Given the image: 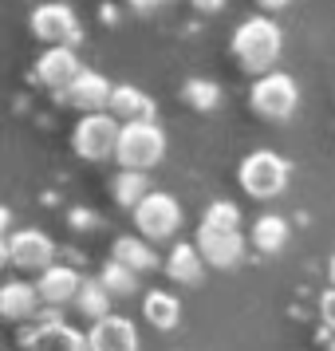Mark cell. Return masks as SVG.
<instances>
[{
  "label": "cell",
  "instance_id": "cell-1",
  "mask_svg": "<svg viewBox=\"0 0 335 351\" xmlns=\"http://www.w3.org/2000/svg\"><path fill=\"white\" fill-rule=\"evenodd\" d=\"M280 51H284V32H280V24L272 16H249L237 24V32H233V56H237V64L245 71H253V75H269L276 60H280Z\"/></svg>",
  "mask_w": 335,
  "mask_h": 351
},
{
  "label": "cell",
  "instance_id": "cell-2",
  "mask_svg": "<svg viewBox=\"0 0 335 351\" xmlns=\"http://www.w3.org/2000/svg\"><path fill=\"white\" fill-rule=\"evenodd\" d=\"M288 174H292V166H288L280 154H272V150H253V154H245L240 158V190L256 197V202H272V197H280L288 190Z\"/></svg>",
  "mask_w": 335,
  "mask_h": 351
},
{
  "label": "cell",
  "instance_id": "cell-3",
  "mask_svg": "<svg viewBox=\"0 0 335 351\" xmlns=\"http://www.w3.org/2000/svg\"><path fill=\"white\" fill-rule=\"evenodd\" d=\"M162 158H166V130L158 123H123L114 154L123 170H154Z\"/></svg>",
  "mask_w": 335,
  "mask_h": 351
},
{
  "label": "cell",
  "instance_id": "cell-4",
  "mask_svg": "<svg viewBox=\"0 0 335 351\" xmlns=\"http://www.w3.org/2000/svg\"><path fill=\"white\" fill-rule=\"evenodd\" d=\"M119 134H123V123L111 111H91L75 123L71 146L83 162H107L119 154Z\"/></svg>",
  "mask_w": 335,
  "mask_h": 351
},
{
  "label": "cell",
  "instance_id": "cell-5",
  "mask_svg": "<svg viewBox=\"0 0 335 351\" xmlns=\"http://www.w3.org/2000/svg\"><path fill=\"white\" fill-rule=\"evenodd\" d=\"M249 107L269 123H284L296 114L300 107V87L288 71H269V75H256L253 91H249Z\"/></svg>",
  "mask_w": 335,
  "mask_h": 351
},
{
  "label": "cell",
  "instance_id": "cell-6",
  "mask_svg": "<svg viewBox=\"0 0 335 351\" xmlns=\"http://www.w3.org/2000/svg\"><path fill=\"white\" fill-rule=\"evenodd\" d=\"M0 253L20 272H44L55 265V241L44 229H8Z\"/></svg>",
  "mask_w": 335,
  "mask_h": 351
},
{
  "label": "cell",
  "instance_id": "cell-7",
  "mask_svg": "<svg viewBox=\"0 0 335 351\" xmlns=\"http://www.w3.org/2000/svg\"><path fill=\"white\" fill-rule=\"evenodd\" d=\"M134 229L146 241H170L182 229V206H177V197L174 193H162V190H150L134 206Z\"/></svg>",
  "mask_w": 335,
  "mask_h": 351
},
{
  "label": "cell",
  "instance_id": "cell-8",
  "mask_svg": "<svg viewBox=\"0 0 335 351\" xmlns=\"http://www.w3.org/2000/svg\"><path fill=\"white\" fill-rule=\"evenodd\" d=\"M32 36L36 40H44L48 48H75L79 44V20H75V8L71 4H60V0H51V4H40L32 8Z\"/></svg>",
  "mask_w": 335,
  "mask_h": 351
},
{
  "label": "cell",
  "instance_id": "cell-9",
  "mask_svg": "<svg viewBox=\"0 0 335 351\" xmlns=\"http://www.w3.org/2000/svg\"><path fill=\"white\" fill-rule=\"evenodd\" d=\"M20 351H91V343H87V332L64 319H44L20 332Z\"/></svg>",
  "mask_w": 335,
  "mask_h": 351
},
{
  "label": "cell",
  "instance_id": "cell-10",
  "mask_svg": "<svg viewBox=\"0 0 335 351\" xmlns=\"http://www.w3.org/2000/svg\"><path fill=\"white\" fill-rule=\"evenodd\" d=\"M111 95H114V87L107 75H99V71H91V67H83L79 75L71 80V87L67 91H60V99H67L75 111L83 114H91V111H107L111 107Z\"/></svg>",
  "mask_w": 335,
  "mask_h": 351
},
{
  "label": "cell",
  "instance_id": "cell-11",
  "mask_svg": "<svg viewBox=\"0 0 335 351\" xmlns=\"http://www.w3.org/2000/svg\"><path fill=\"white\" fill-rule=\"evenodd\" d=\"M87 343H91V351H138V328L127 316H114L111 312V316L91 324Z\"/></svg>",
  "mask_w": 335,
  "mask_h": 351
},
{
  "label": "cell",
  "instance_id": "cell-12",
  "mask_svg": "<svg viewBox=\"0 0 335 351\" xmlns=\"http://www.w3.org/2000/svg\"><path fill=\"white\" fill-rule=\"evenodd\" d=\"M79 71H83V64L75 56V48H48L36 60V80L44 87H51V91H67Z\"/></svg>",
  "mask_w": 335,
  "mask_h": 351
},
{
  "label": "cell",
  "instance_id": "cell-13",
  "mask_svg": "<svg viewBox=\"0 0 335 351\" xmlns=\"http://www.w3.org/2000/svg\"><path fill=\"white\" fill-rule=\"evenodd\" d=\"M197 249L213 269H237L245 261V237L240 233H213V229H197Z\"/></svg>",
  "mask_w": 335,
  "mask_h": 351
},
{
  "label": "cell",
  "instance_id": "cell-14",
  "mask_svg": "<svg viewBox=\"0 0 335 351\" xmlns=\"http://www.w3.org/2000/svg\"><path fill=\"white\" fill-rule=\"evenodd\" d=\"M36 288H40V296H44L48 308H64V304H75V296L83 288V276L71 265H51V269L40 272Z\"/></svg>",
  "mask_w": 335,
  "mask_h": 351
},
{
  "label": "cell",
  "instance_id": "cell-15",
  "mask_svg": "<svg viewBox=\"0 0 335 351\" xmlns=\"http://www.w3.org/2000/svg\"><path fill=\"white\" fill-rule=\"evenodd\" d=\"M162 269H166V276L174 280V285H201V276H206V256H201V249H197V241H177L174 249L166 253V261H162Z\"/></svg>",
  "mask_w": 335,
  "mask_h": 351
},
{
  "label": "cell",
  "instance_id": "cell-16",
  "mask_svg": "<svg viewBox=\"0 0 335 351\" xmlns=\"http://www.w3.org/2000/svg\"><path fill=\"white\" fill-rule=\"evenodd\" d=\"M40 308H44V296H40V288L28 285V280H8V285L0 288V316L4 319L24 324V319H32Z\"/></svg>",
  "mask_w": 335,
  "mask_h": 351
},
{
  "label": "cell",
  "instance_id": "cell-17",
  "mask_svg": "<svg viewBox=\"0 0 335 351\" xmlns=\"http://www.w3.org/2000/svg\"><path fill=\"white\" fill-rule=\"evenodd\" d=\"M107 111L119 123H154V99L146 95L142 87H134V83H119Z\"/></svg>",
  "mask_w": 335,
  "mask_h": 351
},
{
  "label": "cell",
  "instance_id": "cell-18",
  "mask_svg": "<svg viewBox=\"0 0 335 351\" xmlns=\"http://www.w3.org/2000/svg\"><path fill=\"white\" fill-rule=\"evenodd\" d=\"M142 319L150 328H158V332H174L182 324V300L174 292H166V288H154V292L142 296Z\"/></svg>",
  "mask_w": 335,
  "mask_h": 351
},
{
  "label": "cell",
  "instance_id": "cell-19",
  "mask_svg": "<svg viewBox=\"0 0 335 351\" xmlns=\"http://www.w3.org/2000/svg\"><path fill=\"white\" fill-rule=\"evenodd\" d=\"M288 237H292V229H288V221L280 213H260L253 221V249L256 253H264V256L280 253L288 245Z\"/></svg>",
  "mask_w": 335,
  "mask_h": 351
},
{
  "label": "cell",
  "instance_id": "cell-20",
  "mask_svg": "<svg viewBox=\"0 0 335 351\" xmlns=\"http://www.w3.org/2000/svg\"><path fill=\"white\" fill-rule=\"evenodd\" d=\"M111 256L114 261H123L127 269H134L138 276L150 272V269H158V253L150 249V241L146 237H119L114 241V249H111Z\"/></svg>",
  "mask_w": 335,
  "mask_h": 351
},
{
  "label": "cell",
  "instance_id": "cell-21",
  "mask_svg": "<svg viewBox=\"0 0 335 351\" xmlns=\"http://www.w3.org/2000/svg\"><path fill=\"white\" fill-rule=\"evenodd\" d=\"M146 193H150V178H146V170H119V174H114L111 197H114L123 209H134V206L146 197Z\"/></svg>",
  "mask_w": 335,
  "mask_h": 351
},
{
  "label": "cell",
  "instance_id": "cell-22",
  "mask_svg": "<svg viewBox=\"0 0 335 351\" xmlns=\"http://www.w3.org/2000/svg\"><path fill=\"white\" fill-rule=\"evenodd\" d=\"M111 288L103 285V280H83L79 296H75V308H79V316H87L91 324L103 316H111Z\"/></svg>",
  "mask_w": 335,
  "mask_h": 351
},
{
  "label": "cell",
  "instance_id": "cell-23",
  "mask_svg": "<svg viewBox=\"0 0 335 351\" xmlns=\"http://www.w3.org/2000/svg\"><path fill=\"white\" fill-rule=\"evenodd\" d=\"M197 229H213V233H240V209L233 206V202H209Z\"/></svg>",
  "mask_w": 335,
  "mask_h": 351
},
{
  "label": "cell",
  "instance_id": "cell-24",
  "mask_svg": "<svg viewBox=\"0 0 335 351\" xmlns=\"http://www.w3.org/2000/svg\"><path fill=\"white\" fill-rule=\"evenodd\" d=\"M99 280L111 288V296H134V292H138V272L127 269V265H123V261H114V256L103 265Z\"/></svg>",
  "mask_w": 335,
  "mask_h": 351
},
{
  "label": "cell",
  "instance_id": "cell-25",
  "mask_svg": "<svg viewBox=\"0 0 335 351\" xmlns=\"http://www.w3.org/2000/svg\"><path fill=\"white\" fill-rule=\"evenodd\" d=\"M182 99L190 103L193 111L209 114V111H217V107H221V87H217L213 80H190L186 87H182Z\"/></svg>",
  "mask_w": 335,
  "mask_h": 351
},
{
  "label": "cell",
  "instance_id": "cell-26",
  "mask_svg": "<svg viewBox=\"0 0 335 351\" xmlns=\"http://www.w3.org/2000/svg\"><path fill=\"white\" fill-rule=\"evenodd\" d=\"M319 316H323V328L335 335V288H327V292L319 296Z\"/></svg>",
  "mask_w": 335,
  "mask_h": 351
},
{
  "label": "cell",
  "instance_id": "cell-27",
  "mask_svg": "<svg viewBox=\"0 0 335 351\" xmlns=\"http://www.w3.org/2000/svg\"><path fill=\"white\" fill-rule=\"evenodd\" d=\"M190 4L197 8V12H221L229 0H190Z\"/></svg>",
  "mask_w": 335,
  "mask_h": 351
},
{
  "label": "cell",
  "instance_id": "cell-28",
  "mask_svg": "<svg viewBox=\"0 0 335 351\" xmlns=\"http://www.w3.org/2000/svg\"><path fill=\"white\" fill-rule=\"evenodd\" d=\"M130 8H138V12H154V8H162L166 0H127Z\"/></svg>",
  "mask_w": 335,
  "mask_h": 351
},
{
  "label": "cell",
  "instance_id": "cell-29",
  "mask_svg": "<svg viewBox=\"0 0 335 351\" xmlns=\"http://www.w3.org/2000/svg\"><path fill=\"white\" fill-rule=\"evenodd\" d=\"M256 4H260L264 12H284V8L292 4V0H256Z\"/></svg>",
  "mask_w": 335,
  "mask_h": 351
},
{
  "label": "cell",
  "instance_id": "cell-30",
  "mask_svg": "<svg viewBox=\"0 0 335 351\" xmlns=\"http://www.w3.org/2000/svg\"><path fill=\"white\" fill-rule=\"evenodd\" d=\"M71 221L75 225H99V217H91V213H71Z\"/></svg>",
  "mask_w": 335,
  "mask_h": 351
},
{
  "label": "cell",
  "instance_id": "cell-31",
  "mask_svg": "<svg viewBox=\"0 0 335 351\" xmlns=\"http://www.w3.org/2000/svg\"><path fill=\"white\" fill-rule=\"evenodd\" d=\"M332 288H335V253H332Z\"/></svg>",
  "mask_w": 335,
  "mask_h": 351
}]
</instances>
